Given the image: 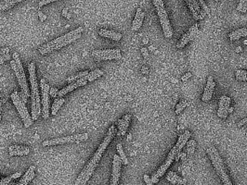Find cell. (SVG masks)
Listing matches in <instances>:
<instances>
[{"mask_svg": "<svg viewBox=\"0 0 247 185\" xmlns=\"http://www.w3.org/2000/svg\"><path fill=\"white\" fill-rule=\"evenodd\" d=\"M83 31H84L83 27H78L75 30L71 31V32L65 33L64 35L60 36V37L41 46L38 48V51L41 55H46V54H49L54 50L61 49L62 47H64V46L75 42L79 38H81Z\"/></svg>", "mask_w": 247, "mask_h": 185, "instance_id": "cell-1", "label": "cell"}, {"mask_svg": "<svg viewBox=\"0 0 247 185\" xmlns=\"http://www.w3.org/2000/svg\"><path fill=\"white\" fill-rule=\"evenodd\" d=\"M29 71V81L31 84V99H32V120L33 121H36L41 114L40 107V96L38 90V82L36 78V67L35 62H31L28 65Z\"/></svg>", "mask_w": 247, "mask_h": 185, "instance_id": "cell-2", "label": "cell"}, {"mask_svg": "<svg viewBox=\"0 0 247 185\" xmlns=\"http://www.w3.org/2000/svg\"><path fill=\"white\" fill-rule=\"evenodd\" d=\"M152 3L156 8L159 20H160V23H161V26L163 29L164 35L165 38L170 39L173 36V29H172V26L170 24V20L168 19V14H167V11L165 7V4L162 0H153Z\"/></svg>", "mask_w": 247, "mask_h": 185, "instance_id": "cell-3", "label": "cell"}, {"mask_svg": "<svg viewBox=\"0 0 247 185\" xmlns=\"http://www.w3.org/2000/svg\"><path fill=\"white\" fill-rule=\"evenodd\" d=\"M206 152H207V155L210 158V160H211V163H212L213 167L215 168L219 178L222 180L224 178L230 177L229 173L226 170L225 164L223 162V159H222L220 154L218 153L217 149L214 145H210L206 148Z\"/></svg>", "mask_w": 247, "mask_h": 185, "instance_id": "cell-4", "label": "cell"}, {"mask_svg": "<svg viewBox=\"0 0 247 185\" xmlns=\"http://www.w3.org/2000/svg\"><path fill=\"white\" fill-rule=\"evenodd\" d=\"M101 156H102V154L98 153L96 151V153L94 154L93 157L89 160V162L86 164V166L84 168L82 172L77 177L74 185H86L87 183V182L89 181L90 177L94 173V171H95L100 160L101 159Z\"/></svg>", "mask_w": 247, "mask_h": 185, "instance_id": "cell-5", "label": "cell"}, {"mask_svg": "<svg viewBox=\"0 0 247 185\" xmlns=\"http://www.w3.org/2000/svg\"><path fill=\"white\" fill-rule=\"evenodd\" d=\"M11 100L15 106V108H17L23 123H24V127L25 128H29L32 124H33V120H32V116L29 115V111L25 106V104L22 102V100L20 98L19 93L18 92H13L10 95Z\"/></svg>", "mask_w": 247, "mask_h": 185, "instance_id": "cell-6", "label": "cell"}, {"mask_svg": "<svg viewBox=\"0 0 247 185\" xmlns=\"http://www.w3.org/2000/svg\"><path fill=\"white\" fill-rule=\"evenodd\" d=\"M89 138L88 133H81V134H74L66 137H60L51 140H47L43 142V146H51V145H59L64 143H81L86 141Z\"/></svg>", "mask_w": 247, "mask_h": 185, "instance_id": "cell-7", "label": "cell"}, {"mask_svg": "<svg viewBox=\"0 0 247 185\" xmlns=\"http://www.w3.org/2000/svg\"><path fill=\"white\" fill-rule=\"evenodd\" d=\"M190 135H191L190 131L187 130H185V131L179 136V138L177 143L172 147V149L170 150L169 154L167 155V157H168V158H170V159H172V160L175 159L176 161H179V155L181 153L180 151L183 149V147L185 146V144H187V143H188V141H189Z\"/></svg>", "mask_w": 247, "mask_h": 185, "instance_id": "cell-8", "label": "cell"}, {"mask_svg": "<svg viewBox=\"0 0 247 185\" xmlns=\"http://www.w3.org/2000/svg\"><path fill=\"white\" fill-rule=\"evenodd\" d=\"M91 55L96 60H112V59H120L122 58L121 50L119 48L93 50Z\"/></svg>", "mask_w": 247, "mask_h": 185, "instance_id": "cell-9", "label": "cell"}, {"mask_svg": "<svg viewBox=\"0 0 247 185\" xmlns=\"http://www.w3.org/2000/svg\"><path fill=\"white\" fill-rule=\"evenodd\" d=\"M49 90L50 86L46 83L45 79L41 80V92H42V117L43 119H49Z\"/></svg>", "mask_w": 247, "mask_h": 185, "instance_id": "cell-10", "label": "cell"}, {"mask_svg": "<svg viewBox=\"0 0 247 185\" xmlns=\"http://www.w3.org/2000/svg\"><path fill=\"white\" fill-rule=\"evenodd\" d=\"M10 65H11V68L12 69L14 70L15 72V75L17 77V80H18V82H19V85L21 86V91L25 94V95L27 96V98L29 96H31V94L29 93V87H28V83H27V79H26V76H25V72L24 71H20L16 63L14 60H11L10 61Z\"/></svg>", "mask_w": 247, "mask_h": 185, "instance_id": "cell-11", "label": "cell"}, {"mask_svg": "<svg viewBox=\"0 0 247 185\" xmlns=\"http://www.w3.org/2000/svg\"><path fill=\"white\" fill-rule=\"evenodd\" d=\"M198 30H199V28H198V24H194V25H192V26H191V27L185 33L180 37V39L178 41V43H177V45H176V47H177L178 49H181V48L185 47L186 46H187L190 41L193 40V38L195 37V35L198 33Z\"/></svg>", "mask_w": 247, "mask_h": 185, "instance_id": "cell-12", "label": "cell"}, {"mask_svg": "<svg viewBox=\"0 0 247 185\" xmlns=\"http://www.w3.org/2000/svg\"><path fill=\"white\" fill-rule=\"evenodd\" d=\"M187 7L189 9V11L192 14V17L195 20H203L206 16V14L204 13V11L202 9L199 1L196 0H187L186 1Z\"/></svg>", "mask_w": 247, "mask_h": 185, "instance_id": "cell-13", "label": "cell"}, {"mask_svg": "<svg viewBox=\"0 0 247 185\" xmlns=\"http://www.w3.org/2000/svg\"><path fill=\"white\" fill-rule=\"evenodd\" d=\"M231 99L229 96L226 95H222L219 99V103H218V108H217V117L220 119H227L228 115H229V109L231 108Z\"/></svg>", "mask_w": 247, "mask_h": 185, "instance_id": "cell-14", "label": "cell"}, {"mask_svg": "<svg viewBox=\"0 0 247 185\" xmlns=\"http://www.w3.org/2000/svg\"><path fill=\"white\" fill-rule=\"evenodd\" d=\"M121 165L122 160L118 155L114 156V161H113V170H112V179H111V184L110 185H118L120 176H121Z\"/></svg>", "mask_w": 247, "mask_h": 185, "instance_id": "cell-15", "label": "cell"}, {"mask_svg": "<svg viewBox=\"0 0 247 185\" xmlns=\"http://www.w3.org/2000/svg\"><path fill=\"white\" fill-rule=\"evenodd\" d=\"M116 133H117V128H116V126L115 125L111 126L110 129H109V130H108V132H107V134H106V136L104 137L102 143H100V145L97 149V152L103 155V153L106 150L107 146L110 144V143L112 142V140L114 139V137L116 135Z\"/></svg>", "mask_w": 247, "mask_h": 185, "instance_id": "cell-16", "label": "cell"}, {"mask_svg": "<svg viewBox=\"0 0 247 185\" xmlns=\"http://www.w3.org/2000/svg\"><path fill=\"white\" fill-rule=\"evenodd\" d=\"M215 87H216V82L214 81V78L212 76H209L207 78V82H206V85L204 87V90L202 95L203 102H209L212 99Z\"/></svg>", "mask_w": 247, "mask_h": 185, "instance_id": "cell-17", "label": "cell"}, {"mask_svg": "<svg viewBox=\"0 0 247 185\" xmlns=\"http://www.w3.org/2000/svg\"><path fill=\"white\" fill-rule=\"evenodd\" d=\"M87 82H88V81H87L86 77H84V78H82V79H80V80L76 81H74V82L69 83V85H67L65 88H63L62 90L59 91V94H58L59 98H62L66 94H68V93H70V92L75 90L76 88H78V87H80V86H85V85H86Z\"/></svg>", "mask_w": 247, "mask_h": 185, "instance_id": "cell-18", "label": "cell"}, {"mask_svg": "<svg viewBox=\"0 0 247 185\" xmlns=\"http://www.w3.org/2000/svg\"><path fill=\"white\" fill-rule=\"evenodd\" d=\"M131 114H126L124 115L122 119L118 120V121L116 122V126H117V133L116 135L118 136H124L126 131H127V129L129 127V123H130V121H131Z\"/></svg>", "mask_w": 247, "mask_h": 185, "instance_id": "cell-19", "label": "cell"}, {"mask_svg": "<svg viewBox=\"0 0 247 185\" xmlns=\"http://www.w3.org/2000/svg\"><path fill=\"white\" fill-rule=\"evenodd\" d=\"M144 18H145V12L141 8H137V11H136L135 19L133 20V22H132L131 30L133 32H137V30L140 29V27L142 26Z\"/></svg>", "mask_w": 247, "mask_h": 185, "instance_id": "cell-20", "label": "cell"}, {"mask_svg": "<svg viewBox=\"0 0 247 185\" xmlns=\"http://www.w3.org/2000/svg\"><path fill=\"white\" fill-rule=\"evenodd\" d=\"M30 153V149L27 146H23V145H10L8 147V154L10 156H27Z\"/></svg>", "mask_w": 247, "mask_h": 185, "instance_id": "cell-21", "label": "cell"}, {"mask_svg": "<svg viewBox=\"0 0 247 185\" xmlns=\"http://www.w3.org/2000/svg\"><path fill=\"white\" fill-rule=\"evenodd\" d=\"M99 34L101 37L108 38V39H111V40H114V41H120L122 39V37H123L122 33H116V32L109 31V30H105V29L100 30Z\"/></svg>", "mask_w": 247, "mask_h": 185, "instance_id": "cell-22", "label": "cell"}, {"mask_svg": "<svg viewBox=\"0 0 247 185\" xmlns=\"http://www.w3.org/2000/svg\"><path fill=\"white\" fill-rule=\"evenodd\" d=\"M35 166H31L29 170L26 171V173L23 174L19 183L20 185H28L29 183L35 178Z\"/></svg>", "mask_w": 247, "mask_h": 185, "instance_id": "cell-23", "label": "cell"}, {"mask_svg": "<svg viewBox=\"0 0 247 185\" xmlns=\"http://www.w3.org/2000/svg\"><path fill=\"white\" fill-rule=\"evenodd\" d=\"M166 179L169 183L174 185H187V183L184 179H182L180 176H179L176 172L170 171L166 175Z\"/></svg>", "mask_w": 247, "mask_h": 185, "instance_id": "cell-24", "label": "cell"}, {"mask_svg": "<svg viewBox=\"0 0 247 185\" xmlns=\"http://www.w3.org/2000/svg\"><path fill=\"white\" fill-rule=\"evenodd\" d=\"M247 36V29L246 28H241L238 30H235L231 33H229V38L230 40L232 41H238L243 37H246Z\"/></svg>", "mask_w": 247, "mask_h": 185, "instance_id": "cell-25", "label": "cell"}, {"mask_svg": "<svg viewBox=\"0 0 247 185\" xmlns=\"http://www.w3.org/2000/svg\"><path fill=\"white\" fill-rule=\"evenodd\" d=\"M172 163H173V160L172 159H170V158H168V157H166V159H165V161L158 168V170H157V171L155 172V174H156V176L158 177V178H161V177H163L165 174V171L167 170V169L172 165Z\"/></svg>", "mask_w": 247, "mask_h": 185, "instance_id": "cell-26", "label": "cell"}, {"mask_svg": "<svg viewBox=\"0 0 247 185\" xmlns=\"http://www.w3.org/2000/svg\"><path fill=\"white\" fill-rule=\"evenodd\" d=\"M65 102V99L62 97V98H56L53 102V105H52V108H51V115L52 116H55L57 114V112L59 111L60 108L62 107V105L64 104Z\"/></svg>", "mask_w": 247, "mask_h": 185, "instance_id": "cell-27", "label": "cell"}, {"mask_svg": "<svg viewBox=\"0 0 247 185\" xmlns=\"http://www.w3.org/2000/svg\"><path fill=\"white\" fill-rule=\"evenodd\" d=\"M88 73H89L88 70L81 71V72H78V73H76V74H73V75L70 76L69 78H67L66 81H67V82L72 83V82H74V81L80 80V79H82V78H84V77H86V76L88 75Z\"/></svg>", "mask_w": 247, "mask_h": 185, "instance_id": "cell-28", "label": "cell"}, {"mask_svg": "<svg viewBox=\"0 0 247 185\" xmlns=\"http://www.w3.org/2000/svg\"><path fill=\"white\" fill-rule=\"evenodd\" d=\"M103 73H104L103 70H101V69H100V68H97V69H95V70L90 71V72L88 73V75L86 76L87 81H88V82H91V81H95L96 79H98V78H100V76H102Z\"/></svg>", "mask_w": 247, "mask_h": 185, "instance_id": "cell-29", "label": "cell"}, {"mask_svg": "<svg viewBox=\"0 0 247 185\" xmlns=\"http://www.w3.org/2000/svg\"><path fill=\"white\" fill-rule=\"evenodd\" d=\"M21 0H16V1H5L3 2L2 4H0V10L1 11H5V10H7L9 8H11L12 7H14L16 4L20 3Z\"/></svg>", "mask_w": 247, "mask_h": 185, "instance_id": "cell-30", "label": "cell"}, {"mask_svg": "<svg viewBox=\"0 0 247 185\" xmlns=\"http://www.w3.org/2000/svg\"><path fill=\"white\" fill-rule=\"evenodd\" d=\"M195 147H196L195 140H193V139L189 140L188 143H187V155H189V156L193 155L194 152H195Z\"/></svg>", "mask_w": 247, "mask_h": 185, "instance_id": "cell-31", "label": "cell"}, {"mask_svg": "<svg viewBox=\"0 0 247 185\" xmlns=\"http://www.w3.org/2000/svg\"><path fill=\"white\" fill-rule=\"evenodd\" d=\"M116 149H117V152L119 153V156L121 158V160H122V163H124V165H128V160H127V157H126V156H125V154L124 152L122 144L121 143H118L116 145Z\"/></svg>", "mask_w": 247, "mask_h": 185, "instance_id": "cell-32", "label": "cell"}, {"mask_svg": "<svg viewBox=\"0 0 247 185\" xmlns=\"http://www.w3.org/2000/svg\"><path fill=\"white\" fill-rule=\"evenodd\" d=\"M235 77L238 81H247V70L245 69H238L235 71Z\"/></svg>", "mask_w": 247, "mask_h": 185, "instance_id": "cell-33", "label": "cell"}, {"mask_svg": "<svg viewBox=\"0 0 247 185\" xmlns=\"http://www.w3.org/2000/svg\"><path fill=\"white\" fill-rule=\"evenodd\" d=\"M187 106H188V101H187V100H181V101L176 106V109H175V113H176V115H179V114L184 110V108H187Z\"/></svg>", "mask_w": 247, "mask_h": 185, "instance_id": "cell-34", "label": "cell"}, {"mask_svg": "<svg viewBox=\"0 0 247 185\" xmlns=\"http://www.w3.org/2000/svg\"><path fill=\"white\" fill-rule=\"evenodd\" d=\"M237 11H240V12H246L247 11V0H242L239 2L237 7H236Z\"/></svg>", "mask_w": 247, "mask_h": 185, "instance_id": "cell-35", "label": "cell"}, {"mask_svg": "<svg viewBox=\"0 0 247 185\" xmlns=\"http://www.w3.org/2000/svg\"><path fill=\"white\" fill-rule=\"evenodd\" d=\"M199 4H200V6L202 7V9L204 11V13H205L206 15H209V14H210V10H209L208 7L205 5L204 1H203V0H200V1H199Z\"/></svg>", "mask_w": 247, "mask_h": 185, "instance_id": "cell-36", "label": "cell"}, {"mask_svg": "<svg viewBox=\"0 0 247 185\" xmlns=\"http://www.w3.org/2000/svg\"><path fill=\"white\" fill-rule=\"evenodd\" d=\"M58 94H59V90L57 88H54V87H51L50 88V90H49V95L52 98H56L58 96Z\"/></svg>", "mask_w": 247, "mask_h": 185, "instance_id": "cell-37", "label": "cell"}, {"mask_svg": "<svg viewBox=\"0 0 247 185\" xmlns=\"http://www.w3.org/2000/svg\"><path fill=\"white\" fill-rule=\"evenodd\" d=\"M11 182H12V179H11L10 176H8L7 178H4V179L0 180V185H8Z\"/></svg>", "mask_w": 247, "mask_h": 185, "instance_id": "cell-38", "label": "cell"}, {"mask_svg": "<svg viewBox=\"0 0 247 185\" xmlns=\"http://www.w3.org/2000/svg\"><path fill=\"white\" fill-rule=\"evenodd\" d=\"M143 179H144V182H145L146 185H153L152 182H151V177H150L148 174H144V175H143Z\"/></svg>", "mask_w": 247, "mask_h": 185, "instance_id": "cell-39", "label": "cell"}, {"mask_svg": "<svg viewBox=\"0 0 247 185\" xmlns=\"http://www.w3.org/2000/svg\"><path fill=\"white\" fill-rule=\"evenodd\" d=\"M18 93H19L20 98L22 100V102H23L24 104H26V103H27V96L25 95V94H24L22 91H21V92H18Z\"/></svg>", "mask_w": 247, "mask_h": 185, "instance_id": "cell-40", "label": "cell"}, {"mask_svg": "<svg viewBox=\"0 0 247 185\" xmlns=\"http://www.w3.org/2000/svg\"><path fill=\"white\" fill-rule=\"evenodd\" d=\"M38 17H39V19H40V20L43 22V21H45L46 20H47V15H45L40 9L38 10Z\"/></svg>", "mask_w": 247, "mask_h": 185, "instance_id": "cell-41", "label": "cell"}, {"mask_svg": "<svg viewBox=\"0 0 247 185\" xmlns=\"http://www.w3.org/2000/svg\"><path fill=\"white\" fill-rule=\"evenodd\" d=\"M140 52H141L142 56H143L145 59H147V58L149 57V51H148V49H147V48H145V47H142V48L140 49Z\"/></svg>", "mask_w": 247, "mask_h": 185, "instance_id": "cell-42", "label": "cell"}, {"mask_svg": "<svg viewBox=\"0 0 247 185\" xmlns=\"http://www.w3.org/2000/svg\"><path fill=\"white\" fill-rule=\"evenodd\" d=\"M62 15H63V17H65L67 20H70V19L72 18V15L68 12V10H67L66 8H64V9L62 10Z\"/></svg>", "mask_w": 247, "mask_h": 185, "instance_id": "cell-43", "label": "cell"}, {"mask_svg": "<svg viewBox=\"0 0 247 185\" xmlns=\"http://www.w3.org/2000/svg\"><path fill=\"white\" fill-rule=\"evenodd\" d=\"M189 78H191V73L190 72H187L181 77V81H187Z\"/></svg>", "mask_w": 247, "mask_h": 185, "instance_id": "cell-44", "label": "cell"}, {"mask_svg": "<svg viewBox=\"0 0 247 185\" xmlns=\"http://www.w3.org/2000/svg\"><path fill=\"white\" fill-rule=\"evenodd\" d=\"M7 54H9V48H7V47L0 48V56L7 55Z\"/></svg>", "mask_w": 247, "mask_h": 185, "instance_id": "cell-45", "label": "cell"}, {"mask_svg": "<svg viewBox=\"0 0 247 185\" xmlns=\"http://www.w3.org/2000/svg\"><path fill=\"white\" fill-rule=\"evenodd\" d=\"M51 2H53V0H42V1L39 2L38 7H39V8H40V7H42L43 6H45V5H47V4H49V3H51Z\"/></svg>", "mask_w": 247, "mask_h": 185, "instance_id": "cell-46", "label": "cell"}, {"mask_svg": "<svg viewBox=\"0 0 247 185\" xmlns=\"http://www.w3.org/2000/svg\"><path fill=\"white\" fill-rule=\"evenodd\" d=\"M246 123H247V116L246 117H245L244 119H242V120L237 123V126H238V127H243L244 125H245Z\"/></svg>", "mask_w": 247, "mask_h": 185, "instance_id": "cell-47", "label": "cell"}, {"mask_svg": "<svg viewBox=\"0 0 247 185\" xmlns=\"http://www.w3.org/2000/svg\"><path fill=\"white\" fill-rule=\"evenodd\" d=\"M151 182H152V183H153V184H154V183H158V182H159V178L156 176V174H155V173H153V174L151 175Z\"/></svg>", "mask_w": 247, "mask_h": 185, "instance_id": "cell-48", "label": "cell"}, {"mask_svg": "<svg viewBox=\"0 0 247 185\" xmlns=\"http://www.w3.org/2000/svg\"><path fill=\"white\" fill-rule=\"evenodd\" d=\"M11 179H12V181L13 180H15V179H18V178H20V177H21V172H16V173H14V174H12L11 176Z\"/></svg>", "mask_w": 247, "mask_h": 185, "instance_id": "cell-49", "label": "cell"}, {"mask_svg": "<svg viewBox=\"0 0 247 185\" xmlns=\"http://www.w3.org/2000/svg\"><path fill=\"white\" fill-rule=\"evenodd\" d=\"M141 73L142 74H148L149 73V68L146 67V66H143L141 68Z\"/></svg>", "mask_w": 247, "mask_h": 185, "instance_id": "cell-50", "label": "cell"}, {"mask_svg": "<svg viewBox=\"0 0 247 185\" xmlns=\"http://www.w3.org/2000/svg\"><path fill=\"white\" fill-rule=\"evenodd\" d=\"M186 157H187V153H180L179 155V159L184 160V159H186Z\"/></svg>", "mask_w": 247, "mask_h": 185, "instance_id": "cell-51", "label": "cell"}, {"mask_svg": "<svg viewBox=\"0 0 247 185\" xmlns=\"http://www.w3.org/2000/svg\"><path fill=\"white\" fill-rule=\"evenodd\" d=\"M243 51V47L242 46H238L236 49H235V52L236 53H240V52H242Z\"/></svg>", "mask_w": 247, "mask_h": 185, "instance_id": "cell-52", "label": "cell"}, {"mask_svg": "<svg viewBox=\"0 0 247 185\" xmlns=\"http://www.w3.org/2000/svg\"><path fill=\"white\" fill-rule=\"evenodd\" d=\"M2 104H3V100L0 98V121H1V112H2Z\"/></svg>", "mask_w": 247, "mask_h": 185, "instance_id": "cell-53", "label": "cell"}, {"mask_svg": "<svg viewBox=\"0 0 247 185\" xmlns=\"http://www.w3.org/2000/svg\"><path fill=\"white\" fill-rule=\"evenodd\" d=\"M5 61H6V60L4 59V58H3L2 56H0V64H1V65H2V64H4V63H5Z\"/></svg>", "mask_w": 247, "mask_h": 185, "instance_id": "cell-54", "label": "cell"}, {"mask_svg": "<svg viewBox=\"0 0 247 185\" xmlns=\"http://www.w3.org/2000/svg\"><path fill=\"white\" fill-rule=\"evenodd\" d=\"M233 110H234V108L231 107V108H230V109H229V114H231V113H232V112H233Z\"/></svg>", "mask_w": 247, "mask_h": 185, "instance_id": "cell-55", "label": "cell"}, {"mask_svg": "<svg viewBox=\"0 0 247 185\" xmlns=\"http://www.w3.org/2000/svg\"><path fill=\"white\" fill-rule=\"evenodd\" d=\"M8 185H20V183H14V182H11Z\"/></svg>", "mask_w": 247, "mask_h": 185, "instance_id": "cell-56", "label": "cell"}, {"mask_svg": "<svg viewBox=\"0 0 247 185\" xmlns=\"http://www.w3.org/2000/svg\"><path fill=\"white\" fill-rule=\"evenodd\" d=\"M149 48H150V50H151V51H154V46H151Z\"/></svg>", "mask_w": 247, "mask_h": 185, "instance_id": "cell-57", "label": "cell"}, {"mask_svg": "<svg viewBox=\"0 0 247 185\" xmlns=\"http://www.w3.org/2000/svg\"><path fill=\"white\" fill-rule=\"evenodd\" d=\"M143 44H144V45L148 44V39H144V40H143Z\"/></svg>", "mask_w": 247, "mask_h": 185, "instance_id": "cell-58", "label": "cell"}, {"mask_svg": "<svg viewBox=\"0 0 247 185\" xmlns=\"http://www.w3.org/2000/svg\"><path fill=\"white\" fill-rule=\"evenodd\" d=\"M127 140H131V134H128V137H127Z\"/></svg>", "mask_w": 247, "mask_h": 185, "instance_id": "cell-59", "label": "cell"}, {"mask_svg": "<svg viewBox=\"0 0 247 185\" xmlns=\"http://www.w3.org/2000/svg\"><path fill=\"white\" fill-rule=\"evenodd\" d=\"M121 185H122V184H121Z\"/></svg>", "mask_w": 247, "mask_h": 185, "instance_id": "cell-60", "label": "cell"}]
</instances>
